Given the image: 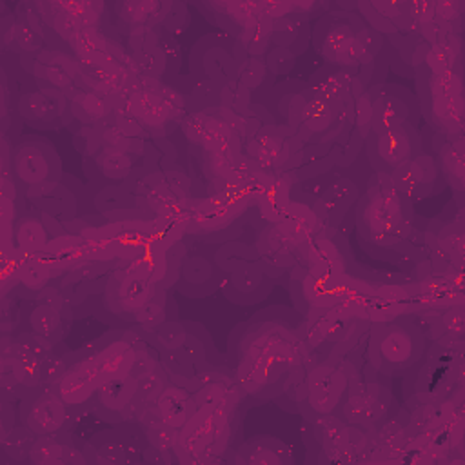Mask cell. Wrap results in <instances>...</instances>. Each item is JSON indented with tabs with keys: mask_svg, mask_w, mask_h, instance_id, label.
Masks as SVG:
<instances>
[{
	"mask_svg": "<svg viewBox=\"0 0 465 465\" xmlns=\"http://www.w3.org/2000/svg\"><path fill=\"white\" fill-rule=\"evenodd\" d=\"M187 142L200 158L242 149V134L238 129L236 114L229 107H211L191 113L183 120Z\"/></svg>",
	"mask_w": 465,
	"mask_h": 465,
	"instance_id": "obj_11",
	"label": "cell"
},
{
	"mask_svg": "<svg viewBox=\"0 0 465 465\" xmlns=\"http://www.w3.org/2000/svg\"><path fill=\"white\" fill-rule=\"evenodd\" d=\"M45 38L54 35V42L67 44L76 35L89 29H102L104 4L100 2H47L36 4Z\"/></svg>",
	"mask_w": 465,
	"mask_h": 465,
	"instance_id": "obj_15",
	"label": "cell"
},
{
	"mask_svg": "<svg viewBox=\"0 0 465 465\" xmlns=\"http://www.w3.org/2000/svg\"><path fill=\"white\" fill-rule=\"evenodd\" d=\"M358 380H361L360 363L351 360V352L320 356L305 372V396L298 403L302 414L309 421L322 414H332L347 389Z\"/></svg>",
	"mask_w": 465,
	"mask_h": 465,
	"instance_id": "obj_7",
	"label": "cell"
},
{
	"mask_svg": "<svg viewBox=\"0 0 465 465\" xmlns=\"http://www.w3.org/2000/svg\"><path fill=\"white\" fill-rule=\"evenodd\" d=\"M35 440H36V434L31 432L25 425H22V427H16V429L13 427L11 434H9V436L5 434V436L2 438V443H4V449H5L11 456H15L16 460H22V458L29 456Z\"/></svg>",
	"mask_w": 465,
	"mask_h": 465,
	"instance_id": "obj_50",
	"label": "cell"
},
{
	"mask_svg": "<svg viewBox=\"0 0 465 465\" xmlns=\"http://www.w3.org/2000/svg\"><path fill=\"white\" fill-rule=\"evenodd\" d=\"M138 376L134 372L111 380L98 387L93 409L107 421H124L140 416L136 403Z\"/></svg>",
	"mask_w": 465,
	"mask_h": 465,
	"instance_id": "obj_24",
	"label": "cell"
},
{
	"mask_svg": "<svg viewBox=\"0 0 465 465\" xmlns=\"http://www.w3.org/2000/svg\"><path fill=\"white\" fill-rule=\"evenodd\" d=\"M171 2H116L114 11L122 25L129 27V33L138 29H154L158 24H165L171 13Z\"/></svg>",
	"mask_w": 465,
	"mask_h": 465,
	"instance_id": "obj_35",
	"label": "cell"
},
{
	"mask_svg": "<svg viewBox=\"0 0 465 465\" xmlns=\"http://www.w3.org/2000/svg\"><path fill=\"white\" fill-rule=\"evenodd\" d=\"M2 27H4L2 29L4 44L9 45L11 49L22 51V53H27V54L36 53V51L42 49L44 36L22 16H18L16 20L15 18L4 20Z\"/></svg>",
	"mask_w": 465,
	"mask_h": 465,
	"instance_id": "obj_44",
	"label": "cell"
},
{
	"mask_svg": "<svg viewBox=\"0 0 465 465\" xmlns=\"http://www.w3.org/2000/svg\"><path fill=\"white\" fill-rule=\"evenodd\" d=\"M140 425L145 432V438L149 441L151 447L162 450V452H174V447H176V438H178V430L169 427L167 423L162 421V418L158 416L154 405H147L140 416Z\"/></svg>",
	"mask_w": 465,
	"mask_h": 465,
	"instance_id": "obj_43",
	"label": "cell"
},
{
	"mask_svg": "<svg viewBox=\"0 0 465 465\" xmlns=\"http://www.w3.org/2000/svg\"><path fill=\"white\" fill-rule=\"evenodd\" d=\"M153 329V327H149ZM153 345L156 347V351L162 354V352H171V351H176L180 349L182 345H185L187 341V332L185 329L176 323V322H162L160 325H156L153 329Z\"/></svg>",
	"mask_w": 465,
	"mask_h": 465,
	"instance_id": "obj_48",
	"label": "cell"
},
{
	"mask_svg": "<svg viewBox=\"0 0 465 465\" xmlns=\"http://www.w3.org/2000/svg\"><path fill=\"white\" fill-rule=\"evenodd\" d=\"M316 35L322 33L318 49L329 64L338 67H365L381 47V36L354 13H331L318 22Z\"/></svg>",
	"mask_w": 465,
	"mask_h": 465,
	"instance_id": "obj_5",
	"label": "cell"
},
{
	"mask_svg": "<svg viewBox=\"0 0 465 465\" xmlns=\"http://www.w3.org/2000/svg\"><path fill=\"white\" fill-rule=\"evenodd\" d=\"M392 396L387 387L374 380H358L343 394L334 414L351 425H358L372 432L383 420H387Z\"/></svg>",
	"mask_w": 465,
	"mask_h": 465,
	"instance_id": "obj_17",
	"label": "cell"
},
{
	"mask_svg": "<svg viewBox=\"0 0 465 465\" xmlns=\"http://www.w3.org/2000/svg\"><path fill=\"white\" fill-rule=\"evenodd\" d=\"M409 443V412L401 411L392 420H383L371 434V447L367 461L400 460L407 454Z\"/></svg>",
	"mask_w": 465,
	"mask_h": 465,
	"instance_id": "obj_26",
	"label": "cell"
},
{
	"mask_svg": "<svg viewBox=\"0 0 465 465\" xmlns=\"http://www.w3.org/2000/svg\"><path fill=\"white\" fill-rule=\"evenodd\" d=\"M138 345L140 338L134 331H113L87 349L98 387L133 372L138 358Z\"/></svg>",
	"mask_w": 465,
	"mask_h": 465,
	"instance_id": "obj_18",
	"label": "cell"
},
{
	"mask_svg": "<svg viewBox=\"0 0 465 465\" xmlns=\"http://www.w3.org/2000/svg\"><path fill=\"white\" fill-rule=\"evenodd\" d=\"M25 198L54 220L67 222L74 216V198L58 182L35 187L25 193Z\"/></svg>",
	"mask_w": 465,
	"mask_h": 465,
	"instance_id": "obj_38",
	"label": "cell"
},
{
	"mask_svg": "<svg viewBox=\"0 0 465 465\" xmlns=\"http://www.w3.org/2000/svg\"><path fill=\"white\" fill-rule=\"evenodd\" d=\"M238 425V411L214 403L196 405L185 425L178 430L174 454L182 463L218 461Z\"/></svg>",
	"mask_w": 465,
	"mask_h": 465,
	"instance_id": "obj_3",
	"label": "cell"
},
{
	"mask_svg": "<svg viewBox=\"0 0 465 465\" xmlns=\"http://www.w3.org/2000/svg\"><path fill=\"white\" fill-rule=\"evenodd\" d=\"M287 105L289 125L309 145H340L354 131L351 120L352 105L338 104L312 87L291 96Z\"/></svg>",
	"mask_w": 465,
	"mask_h": 465,
	"instance_id": "obj_2",
	"label": "cell"
},
{
	"mask_svg": "<svg viewBox=\"0 0 465 465\" xmlns=\"http://www.w3.org/2000/svg\"><path fill=\"white\" fill-rule=\"evenodd\" d=\"M64 360L65 369L51 387L74 412L91 409L96 398L98 380L94 376L87 347L74 354L64 356Z\"/></svg>",
	"mask_w": 465,
	"mask_h": 465,
	"instance_id": "obj_20",
	"label": "cell"
},
{
	"mask_svg": "<svg viewBox=\"0 0 465 465\" xmlns=\"http://www.w3.org/2000/svg\"><path fill=\"white\" fill-rule=\"evenodd\" d=\"M133 162L134 154L118 149H102L96 156L100 171L109 178H127L131 174Z\"/></svg>",
	"mask_w": 465,
	"mask_h": 465,
	"instance_id": "obj_47",
	"label": "cell"
},
{
	"mask_svg": "<svg viewBox=\"0 0 465 465\" xmlns=\"http://www.w3.org/2000/svg\"><path fill=\"white\" fill-rule=\"evenodd\" d=\"M271 358L289 367L311 365L320 356L307 345L298 329L285 322L267 320L251 325L238 345V358Z\"/></svg>",
	"mask_w": 465,
	"mask_h": 465,
	"instance_id": "obj_9",
	"label": "cell"
},
{
	"mask_svg": "<svg viewBox=\"0 0 465 465\" xmlns=\"http://www.w3.org/2000/svg\"><path fill=\"white\" fill-rule=\"evenodd\" d=\"M29 460L33 463H51V465L85 461V458L78 454V450L74 449V443L67 438L65 432L36 436L29 452Z\"/></svg>",
	"mask_w": 465,
	"mask_h": 465,
	"instance_id": "obj_37",
	"label": "cell"
},
{
	"mask_svg": "<svg viewBox=\"0 0 465 465\" xmlns=\"http://www.w3.org/2000/svg\"><path fill=\"white\" fill-rule=\"evenodd\" d=\"M11 174L16 187L24 193L45 185L56 183L62 176V163L54 149L42 142H22L11 154Z\"/></svg>",
	"mask_w": 465,
	"mask_h": 465,
	"instance_id": "obj_16",
	"label": "cell"
},
{
	"mask_svg": "<svg viewBox=\"0 0 465 465\" xmlns=\"http://www.w3.org/2000/svg\"><path fill=\"white\" fill-rule=\"evenodd\" d=\"M114 107L129 113L145 134L156 138L171 133L183 118V98L153 76L131 78L127 87L114 96Z\"/></svg>",
	"mask_w": 465,
	"mask_h": 465,
	"instance_id": "obj_6",
	"label": "cell"
},
{
	"mask_svg": "<svg viewBox=\"0 0 465 465\" xmlns=\"http://www.w3.org/2000/svg\"><path fill=\"white\" fill-rule=\"evenodd\" d=\"M365 145L372 169L385 176L423 153L421 138L409 120L371 131L365 136Z\"/></svg>",
	"mask_w": 465,
	"mask_h": 465,
	"instance_id": "obj_13",
	"label": "cell"
},
{
	"mask_svg": "<svg viewBox=\"0 0 465 465\" xmlns=\"http://www.w3.org/2000/svg\"><path fill=\"white\" fill-rule=\"evenodd\" d=\"M265 76V64L258 56H249L243 53L242 58L236 60L234 78L242 82L247 89H254Z\"/></svg>",
	"mask_w": 465,
	"mask_h": 465,
	"instance_id": "obj_49",
	"label": "cell"
},
{
	"mask_svg": "<svg viewBox=\"0 0 465 465\" xmlns=\"http://www.w3.org/2000/svg\"><path fill=\"white\" fill-rule=\"evenodd\" d=\"M129 49L133 60L145 76L156 78L165 65V54L158 44V36L153 29H138L129 33Z\"/></svg>",
	"mask_w": 465,
	"mask_h": 465,
	"instance_id": "obj_36",
	"label": "cell"
},
{
	"mask_svg": "<svg viewBox=\"0 0 465 465\" xmlns=\"http://www.w3.org/2000/svg\"><path fill=\"white\" fill-rule=\"evenodd\" d=\"M25 67L36 78L40 89H53L67 94L73 89V84H76L80 73L78 62L60 47L36 51Z\"/></svg>",
	"mask_w": 465,
	"mask_h": 465,
	"instance_id": "obj_23",
	"label": "cell"
},
{
	"mask_svg": "<svg viewBox=\"0 0 465 465\" xmlns=\"http://www.w3.org/2000/svg\"><path fill=\"white\" fill-rule=\"evenodd\" d=\"M421 113L429 125L443 136L463 134V71L429 73L416 69Z\"/></svg>",
	"mask_w": 465,
	"mask_h": 465,
	"instance_id": "obj_8",
	"label": "cell"
},
{
	"mask_svg": "<svg viewBox=\"0 0 465 465\" xmlns=\"http://www.w3.org/2000/svg\"><path fill=\"white\" fill-rule=\"evenodd\" d=\"M278 223L298 247L323 227L316 200L314 203L291 200Z\"/></svg>",
	"mask_w": 465,
	"mask_h": 465,
	"instance_id": "obj_33",
	"label": "cell"
},
{
	"mask_svg": "<svg viewBox=\"0 0 465 465\" xmlns=\"http://www.w3.org/2000/svg\"><path fill=\"white\" fill-rule=\"evenodd\" d=\"M309 87L343 105H352L354 100L365 93L361 76L349 69H322L311 78Z\"/></svg>",
	"mask_w": 465,
	"mask_h": 465,
	"instance_id": "obj_30",
	"label": "cell"
},
{
	"mask_svg": "<svg viewBox=\"0 0 465 465\" xmlns=\"http://www.w3.org/2000/svg\"><path fill=\"white\" fill-rule=\"evenodd\" d=\"M238 360L240 361H238L234 378L245 394H251L256 398H274L285 392L291 371L294 367H289L271 358H260V356L238 358Z\"/></svg>",
	"mask_w": 465,
	"mask_h": 465,
	"instance_id": "obj_21",
	"label": "cell"
},
{
	"mask_svg": "<svg viewBox=\"0 0 465 465\" xmlns=\"http://www.w3.org/2000/svg\"><path fill=\"white\" fill-rule=\"evenodd\" d=\"M356 227L360 238L372 247L400 249L412 236L411 198L394 187L391 176L374 174L358 202Z\"/></svg>",
	"mask_w": 465,
	"mask_h": 465,
	"instance_id": "obj_1",
	"label": "cell"
},
{
	"mask_svg": "<svg viewBox=\"0 0 465 465\" xmlns=\"http://www.w3.org/2000/svg\"><path fill=\"white\" fill-rule=\"evenodd\" d=\"M298 262L305 267L351 272L352 260L345 238L334 227H322L298 247Z\"/></svg>",
	"mask_w": 465,
	"mask_h": 465,
	"instance_id": "obj_22",
	"label": "cell"
},
{
	"mask_svg": "<svg viewBox=\"0 0 465 465\" xmlns=\"http://www.w3.org/2000/svg\"><path fill=\"white\" fill-rule=\"evenodd\" d=\"M369 323L345 307H332L309 312L298 332L318 356H345L356 349Z\"/></svg>",
	"mask_w": 465,
	"mask_h": 465,
	"instance_id": "obj_10",
	"label": "cell"
},
{
	"mask_svg": "<svg viewBox=\"0 0 465 465\" xmlns=\"http://www.w3.org/2000/svg\"><path fill=\"white\" fill-rule=\"evenodd\" d=\"M158 282L134 267L116 269L105 285V307L125 320H138L143 309L156 298Z\"/></svg>",
	"mask_w": 465,
	"mask_h": 465,
	"instance_id": "obj_14",
	"label": "cell"
},
{
	"mask_svg": "<svg viewBox=\"0 0 465 465\" xmlns=\"http://www.w3.org/2000/svg\"><path fill=\"white\" fill-rule=\"evenodd\" d=\"M461 56V36L449 35L434 44H420L412 53V65L414 69H425L429 73L463 71Z\"/></svg>",
	"mask_w": 465,
	"mask_h": 465,
	"instance_id": "obj_27",
	"label": "cell"
},
{
	"mask_svg": "<svg viewBox=\"0 0 465 465\" xmlns=\"http://www.w3.org/2000/svg\"><path fill=\"white\" fill-rule=\"evenodd\" d=\"M425 351V331L409 318L369 323L363 360L381 374H392L416 363Z\"/></svg>",
	"mask_w": 465,
	"mask_h": 465,
	"instance_id": "obj_4",
	"label": "cell"
},
{
	"mask_svg": "<svg viewBox=\"0 0 465 465\" xmlns=\"http://www.w3.org/2000/svg\"><path fill=\"white\" fill-rule=\"evenodd\" d=\"M31 325L33 332L54 343L60 340V309L49 303H40L31 314Z\"/></svg>",
	"mask_w": 465,
	"mask_h": 465,
	"instance_id": "obj_46",
	"label": "cell"
},
{
	"mask_svg": "<svg viewBox=\"0 0 465 465\" xmlns=\"http://www.w3.org/2000/svg\"><path fill=\"white\" fill-rule=\"evenodd\" d=\"M432 147L438 153V171L445 176L447 183L454 189L456 198L461 202L465 189V140L463 134L458 136H443L434 134Z\"/></svg>",
	"mask_w": 465,
	"mask_h": 465,
	"instance_id": "obj_29",
	"label": "cell"
},
{
	"mask_svg": "<svg viewBox=\"0 0 465 465\" xmlns=\"http://www.w3.org/2000/svg\"><path fill=\"white\" fill-rule=\"evenodd\" d=\"M153 405L162 421L176 430H180L185 425V421L196 409L193 394L187 391V387L174 381H169L165 385V389L158 394Z\"/></svg>",
	"mask_w": 465,
	"mask_h": 465,
	"instance_id": "obj_34",
	"label": "cell"
},
{
	"mask_svg": "<svg viewBox=\"0 0 465 465\" xmlns=\"http://www.w3.org/2000/svg\"><path fill=\"white\" fill-rule=\"evenodd\" d=\"M438 173L436 160L421 153L398 167L391 174V182L409 198H425L434 189Z\"/></svg>",
	"mask_w": 465,
	"mask_h": 465,
	"instance_id": "obj_28",
	"label": "cell"
},
{
	"mask_svg": "<svg viewBox=\"0 0 465 465\" xmlns=\"http://www.w3.org/2000/svg\"><path fill=\"white\" fill-rule=\"evenodd\" d=\"M20 113L27 122H54L60 116L69 113V96L67 93L40 89L36 93H29L20 98Z\"/></svg>",
	"mask_w": 465,
	"mask_h": 465,
	"instance_id": "obj_32",
	"label": "cell"
},
{
	"mask_svg": "<svg viewBox=\"0 0 465 465\" xmlns=\"http://www.w3.org/2000/svg\"><path fill=\"white\" fill-rule=\"evenodd\" d=\"M58 222L45 213H27L15 223V245L25 252H42L47 243L62 232V227H49Z\"/></svg>",
	"mask_w": 465,
	"mask_h": 465,
	"instance_id": "obj_31",
	"label": "cell"
},
{
	"mask_svg": "<svg viewBox=\"0 0 465 465\" xmlns=\"http://www.w3.org/2000/svg\"><path fill=\"white\" fill-rule=\"evenodd\" d=\"M369 94H371V107H372V125H371V131L381 129V127H387V125H392V124L407 120L409 105L401 98H398L394 94L381 93L380 85L371 89Z\"/></svg>",
	"mask_w": 465,
	"mask_h": 465,
	"instance_id": "obj_42",
	"label": "cell"
},
{
	"mask_svg": "<svg viewBox=\"0 0 465 465\" xmlns=\"http://www.w3.org/2000/svg\"><path fill=\"white\" fill-rule=\"evenodd\" d=\"M73 420L74 411L51 385H45L22 398L20 421L36 436L65 432Z\"/></svg>",
	"mask_w": 465,
	"mask_h": 465,
	"instance_id": "obj_19",
	"label": "cell"
},
{
	"mask_svg": "<svg viewBox=\"0 0 465 465\" xmlns=\"http://www.w3.org/2000/svg\"><path fill=\"white\" fill-rule=\"evenodd\" d=\"M465 329V314L463 303L447 307L443 311H434V318L429 320V331L434 340L450 338V340H463Z\"/></svg>",
	"mask_w": 465,
	"mask_h": 465,
	"instance_id": "obj_45",
	"label": "cell"
},
{
	"mask_svg": "<svg viewBox=\"0 0 465 465\" xmlns=\"http://www.w3.org/2000/svg\"><path fill=\"white\" fill-rule=\"evenodd\" d=\"M69 96V113L71 118L80 120L84 125H98L113 111V102L107 96H102L93 91L74 89Z\"/></svg>",
	"mask_w": 465,
	"mask_h": 465,
	"instance_id": "obj_40",
	"label": "cell"
},
{
	"mask_svg": "<svg viewBox=\"0 0 465 465\" xmlns=\"http://www.w3.org/2000/svg\"><path fill=\"white\" fill-rule=\"evenodd\" d=\"M236 463H251V465H289L292 463V454L285 443L276 438H260L256 441L245 443L236 450L232 458Z\"/></svg>",
	"mask_w": 465,
	"mask_h": 465,
	"instance_id": "obj_39",
	"label": "cell"
},
{
	"mask_svg": "<svg viewBox=\"0 0 465 465\" xmlns=\"http://www.w3.org/2000/svg\"><path fill=\"white\" fill-rule=\"evenodd\" d=\"M254 251L263 272L280 274L298 262V245L287 236L280 223H267L260 229Z\"/></svg>",
	"mask_w": 465,
	"mask_h": 465,
	"instance_id": "obj_25",
	"label": "cell"
},
{
	"mask_svg": "<svg viewBox=\"0 0 465 465\" xmlns=\"http://www.w3.org/2000/svg\"><path fill=\"white\" fill-rule=\"evenodd\" d=\"M354 198L356 187L349 180H338L322 198H316L323 227H334L354 202Z\"/></svg>",
	"mask_w": 465,
	"mask_h": 465,
	"instance_id": "obj_41",
	"label": "cell"
},
{
	"mask_svg": "<svg viewBox=\"0 0 465 465\" xmlns=\"http://www.w3.org/2000/svg\"><path fill=\"white\" fill-rule=\"evenodd\" d=\"M314 436L322 447L318 456L323 463H358L367 461L371 434L367 429L351 425L340 416L322 414L314 421Z\"/></svg>",
	"mask_w": 465,
	"mask_h": 465,
	"instance_id": "obj_12",
	"label": "cell"
}]
</instances>
